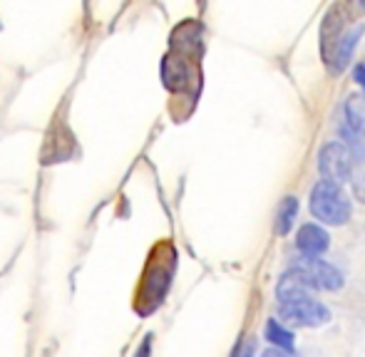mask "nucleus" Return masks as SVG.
Here are the masks:
<instances>
[{
  "label": "nucleus",
  "instance_id": "1",
  "mask_svg": "<svg viewBox=\"0 0 365 357\" xmlns=\"http://www.w3.org/2000/svg\"><path fill=\"white\" fill-rule=\"evenodd\" d=\"M311 213L331 226H343L351 218V201L338 183L318 181L311 191Z\"/></svg>",
  "mask_w": 365,
  "mask_h": 357
},
{
  "label": "nucleus",
  "instance_id": "2",
  "mask_svg": "<svg viewBox=\"0 0 365 357\" xmlns=\"http://www.w3.org/2000/svg\"><path fill=\"white\" fill-rule=\"evenodd\" d=\"M318 169L323 174V181H331L341 186V183H346L353 176V154L348 151L346 144L331 142L318 154Z\"/></svg>",
  "mask_w": 365,
  "mask_h": 357
},
{
  "label": "nucleus",
  "instance_id": "3",
  "mask_svg": "<svg viewBox=\"0 0 365 357\" xmlns=\"http://www.w3.org/2000/svg\"><path fill=\"white\" fill-rule=\"evenodd\" d=\"M281 318L293 328H318L331 320V310L316 298H301L291 303H281Z\"/></svg>",
  "mask_w": 365,
  "mask_h": 357
},
{
  "label": "nucleus",
  "instance_id": "4",
  "mask_svg": "<svg viewBox=\"0 0 365 357\" xmlns=\"http://www.w3.org/2000/svg\"><path fill=\"white\" fill-rule=\"evenodd\" d=\"M291 268L298 270L313 290H341L343 288V273L326 261H318V258H303V261L293 263Z\"/></svg>",
  "mask_w": 365,
  "mask_h": 357
},
{
  "label": "nucleus",
  "instance_id": "5",
  "mask_svg": "<svg viewBox=\"0 0 365 357\" xmlns=\"http://www.w3.org/2000/svg\"><path fill=\"white\" fill-rule=\"evenodd\" d=\"M348 13H351V8H348V5L336 3L326 13V18H323V25H321V50H323V60H326L328 65H331L333 53H336L338 43L346 38Z\"/></svg>",
  "mask_w": 365,
  "mask_h": 357
},
{
  "label": "nucleus",
  "instance_id": "6",
  "mask_svg": "<svg viewBox=\"0 0 365 357\" xmlns=\"http://www.w3.org/2000/svg\"><path fill=\"white\" fill-rule=\"evenodd\" d=\"M296 246H298V251L306 253V256H321V253H326L328 246H331V238H328V233L323 231L321 226L306 223V226H301V231H298Z\"/></svg>",
  "mask_w": 365,
  "mask_h": 357
},
{
  "label": "nucleus",
  "instance_id": "7",
  "mask_svg": "<svg viewBox=\"0 0 365 357\" xmlns=\"http://www.w3.org/2000/svg\"><path fill=\"white\" fill-rule=\"evenodd\" d=\"M311 293H313V288L306 283V278L293 268L279 280V285H276V298H279V305L291 303V300H301V298H313Z\"/></svg>",
  "mask_w": 365,
  "mask_h": 357
},
{
  "label": "nucleus",
  "instance_id": "8",
  "mask_svg": "<svg viewBox=\"0 0 365 357\" xmlns=\"http://www.w3.org/2000/svg\"><path fill=\"white\" fill-rule=\"evenodd\" d=\"M363 33H365V25H356L353 30H348L346 33V38L338 43V48H336V53H333V60H331V73H343L346 70V65H348V60H351V55H353V50H356V45H358V40L363 38Z\"/></svg>",
  "mask_w": 365,
  "mask_h": 357
},
{
  "label": "nucleus",
  "instance_id": "9",
  "mask_svg": "<svg viewBox=\"0 0 365 357\" xmlns=\"http://www.w3.org/2000/svg\"><path fill=\"white\" fill-rule=\"evenodd\" d=\"M346 124L365 139V97H351L346 105Z\"/></svg>",
  "mask_w": 365,
  "mask_h": 357
},
{
  "label": "nucleus",
  "instance_id": "10",
  "mask_svg": "<svg viewBox=\"0 0 365 357\" xmlns=\"http://www.w3.org/2000/svg\"><path fill=\"white\" fill-rule=\"evenodd\" d=\"M296 213H298V201H296V196H286L284 201H281L279 218H276V233H279V236H286V233L291 231Z\"/></svg>",
  "mask_w": 365,
  "mask_h": 357
},
{
  "label": "nucleus",
  "instance_id": "11",
  "mask_svg": "<svg viewBox=\"0 0 365 357\" xmlns=\"http://www.w3.org/2000/svg\"><path fill=\"white\" fill-rule=\"evenodd\" d=\"M266 340H271V343L276 345V348L286 350V353H291L293 350V335L291 330H286L284 325L279 323V320L271 318L269 323H266Z\"/></svg>",
  "mask_w": 365,
  "mask_h": 357
},
{
  "label": "nucleus",
  "instance_id": "12",
  "mask_svg": "<svg viewBox=\"0 0 365 357\" xmlns=\"http://www.w3.org/2000/svg\"><path fill=\"white\" fill-rule=\"evenodd\" d=\"M341 137H343V144L348 146V151H351L356 159H365V139L363 137H358L348 124H341Z\"/></svg>",
  "mask_w": 365,
  "mask_h": 357
},
{
  "label": "nucleus",
  "instance_id": "13",
  "mask_svg": "<svg viewBox=\"0 0 365 357\" xmlns=\"http://www.w3.org/2000/svg\"><path fill=\"white\" fill-rule=\"evenodd\" d=\"M254 353H256V340L249 338L246 343L239 345V350L234 353V357H254Z\"/></svg>",
  "mask_w": 365,
  "mask_h": 357
},
{
  "label": "nucleus",
  "instance_id": "14",
  "mask_svg": "<svg viewBox=\"0 0 365 357\" xmlns=\"http://www.w3.org/2000/svg\"><path fill=\"white\" fill-rule=\"evenodd\" d=\"M353 191H356V196L365 201V174H356L353 176Z\"/></svg>",
  "mask_w": 365,
  "mask_h": 357
},
{
  "label": "nucleus",
  "instance_id": "15",
  "mask_svg": "<svg viewBox=\"0 0 365 357\" xmlns=\"http://www.w3.org/2000/svg\"><path fill=\"white\" fill-rule=\"evenodd\" d=\"M353 80H356V82L365 90V65H358V68L353 70Z\"/></svg>",
  "mask_w": 365,
  "mask_h": 357
},
{
  "label": "nucleus",
  "instance_id": "16",
  "mask_svg": "<svg viewBox=\"0 0 365 357\" xmlns=\"http://www.w3.org/2000/svg\"><path fill=\"white\" fill-rule=\"evenodd\" d=\"M261 357H286V355H284V350H264Z\"/></svg>",
  "mask_w": 365,
  "mask_h": 357
}]
</instances>
